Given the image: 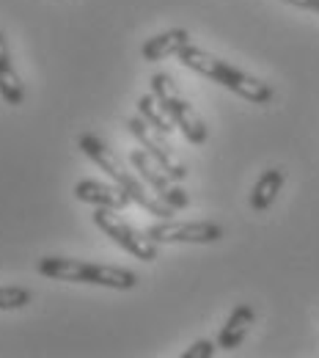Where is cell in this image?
I'll use <instances>...</instances> for the list:
<instances>
[{"label": "cell", "instance_id": "5bb4252c", "mask_svg": "<svg viewBox=\"0 0 319 358\" xmlns=\"http://www.w3.org/2000/svg\"><path fill=\"white\" fill-rule=\"evenodd\" d=\"M138 113H140V119H146L154 130H160V133H165V135H171L174 127H177V122L171 119V113L160 105V99H157L154 94H143V96L138 99Z\"/></svg>", "mask_w": 319, "mask_h": 358}, {"label": "cell", "instance_id": "2e32d148", "mask_svg": "<svg viewBox=\"0 0 319 358\" xmlns=\"http://www.w3.org/2000/svg\"><path fill=\"white\" fill-rule=\"evenodd\" d=\"M215 342H209V339H198V342H193L187 350H184L182 358H212L215 356Z\"/></svg>", "mask_w": 319, "mask_h": 358}, {"label": "cell", "instance_id": "6da1fadb", "mask_svg": "<svg viewBox=\"0 0 319 358\" xmlns=\"http://www.w3.org/2000/svg\"><path fill=\"white\" fill-rule=\"evenodd\" d=\"M77 146L83 149V155L94 160L107 177L113 179L130 199H133V204H138L140 210H146L149 215H157V218H174V207L168 204V201H163L157 193H151V187L146 185V182H140V179L124 166V160L99 138V135L94 133H83L77 138Z\"/></svg>", "mask_w": 319, "mask_h": 358}, {"label": "cell", "instance_id": "4fadbf2b", "mask_svg": "<svg viewBox=\"0 0 319 358\" xmlns=\"http://www.w3.org/2000/svg\"><path fill=\"white\" fill-rule=\"evenodd\" d=\"M283 182H286V174L281 169H267L259 177V182L253 185V190H251V207L256 213L270 210L275 204V199H278V193H281V187H283Z\"/></svg>", "mask_w": 319, "mask_h": 358}, {"label": "cell", "instance_id": "3957f363", "mask_svg": "<svg viewBox=\"0 0 319 358\" xmlns=\"http://www.w3.org/2000/svg\"><path fill=\"white\" fill-rule=\"evenodd\" d=\"M36 270L55 278V281H72V284H96L107 289H133L138 284V275L127 268L116 265H96V262H83V259H66V257H45L39 259Z\"/></svg>", "mask_w": 319, "mask_h": 358}, {"label": "cell", "instance_id": "9c48e42d", "mask_svg": "<svg viewBox=\"0 0 319 358\" xmlns=\"http://www.w3.org/2000/svg\"><path fill=\"white\" fill-rule=\"evenodd\" d=\"M75 199L83 204H96V207H107V210H119V213L127 204H133V199L119 185H105L96 179H80L75 185Z\"/></svg>", "mask_w": 319, "mask_h": 358}, {"label": "cell", "instance_id": "7c38bea8", "mask_svg": "<svg viewBox=\"0 0 319 358\" xmlns=\"http://www.w3.org/2000/svg\"><path fill=\"white\" fill-rule=\"evenodd\" d=\"M0 96L11 108H20L25 102V86H22V80H20V75L11 64V52H8L3 34H0Z\"/></svg>", "mask_w": 319, "mask_h": 358}, {"label": "cell", "instance_id": "8fae6325", "mask_svg": "<svg viewBox=\"0 0 319 358\" xmlns=\"http://www.w3.org/2000/svg\"><path fill=\"white\" fill-rule=\"evenodd\" d=\"M253 320H256V312H253V306H248V303H239L234 312L228 314L226 325L221 328V336H218V348H223V350H237V348L245 342V336H248V331H251Z\"/></svg>", "mask_w": 319, "mask_h": 358}, {"label": "cell", "instance_id": "277c9868", "mask_svg": "<svg viewBox=\"0 0 319 358\" xmlns=\"http://www.w3.org/2000/svg\"><path fill=\"white\" fill-rule=\"evenodd\" d=\"M151 94L160 99V105L171 113V119L177 122V127L182 130V135L190 143H204L209 138V130L201 119V113L193 108V102L184 96L179 86L171 80V75L165 72H157L151 78Z\"/></svg>", "mask_w": 319, "mask_h": 358}, {"label": "cell", "instance_id": "52a82bcc", "mask_svg": "<svg viewBox=\"0 0 319 358\" xmlns=\"http://www.w3.org/2000/svg\"><path fill=\"white\" fill-rule=\"evenodd\" d=\"M146 234L160 245V243H190V245H209L223 237V226L215 221H174L163 218L160 224L149 226Z\"/></svg>", "mask_w": 319, "mask_h": 358}, {"label": "cell", "instance_id": "ba28073f", "mask_svg": "<svg viewBox=\"0 0 319 358\" xmlns=\"http://www.w3.org/2000/svg\"><path fill=\"white\" fill-rule=\"evenodd\" d=\"M130 163H133V169H135L138 174L143 177V182L163 199V201H168L174 210H184V207H190V196L184 193L182 187H177L174 185V179L168 177L163 169H160V163L146 152V149H135L133 155H130Z\"/></svg>", "mask_w": 319, "mask_h": 358}, {"label": "cell", "instance_id": "30bf717a", "mask_svg": "<svg viewBox=\"0 0 319 358\" xmlns=\"http://www.w3.org/2000/svg\"><path fill=\"white\" fill-rule=\"evenodd\" d=\"M190 42L193 39H190L187 28H171V31H163V34L151 36L146 45L140 47V52H143L146 61H163L168 55H179Z\"/></svg>", "mask_w": 319, "mask_h": 358}, {"label": "cell", "instance_id": "8992f818", "mask_svg": "<svg viewBox=\"0 0 319 358\" xmlns=\"http://www.w3.org/2000/svg\"><path fill=\"white\" fill-rule=\"evenodd\" d=\"M127 130L135 135L138 143L160 163V169L168 174V177L174 179V182H182L187 177V166H184V160L174 152V146H171V141H168V135L160 133V130H154L146 119H130L127 122Z\"/></svg>", "mask_w": 319, "mask_h": 358}, {"label": "cell", "instance_id": "e0dca14e", "mask_svg": "<svg viewBox=\"0 0 319 358\" xmlns=\"http://www.w3.org/2000/svg\"><path fill=\"white\" fill-rule=\"evenodd\" d=\"M289 6H297V8H306V11H317L319 14V0H283Z\"/></svg>", "mask_w": 319, "mask_h": 358}, {"label": "cell", "instance_id": "9a60e30c", "mask_svg": "<svg viewBox=\"0 0 319 358\" xmlns=\"http://www.w3.org/2000/svg\"><path fill=\"white\" fill-rule=\"evenodd\" d=\"M34 301L31 289L25 287H0V312H14V309H22Z\"/></svg>", "mask_w": 319, "mask_h": 358}, {"label": "cell", "instance_id": "5b68a950", "mask_svg": "<svg viewBox=\"0 0 319 358\" xmlns=\"http://www.w3.org/2000/svg\"><path fill=\"white\" fill-rule=\"evenodd\" d=\"M94 224L99 226L119 248H124L127 254H133L140 262H154V259H157V243H154L146 231H138L133 224H127V221L119 215V210L96 207Z\"/></svg>", "mask_w": 319, "mask_h": 358}, {"label": "cell", "instance_id": "7a4b0ae2", "mask_svg": "<svg viewBox=\"0 0 319 358\" xmlns=\"http://www.w3.org/2000/svg\"><path fill=\"white\" fill-rule=\"evenodd\" d=\"M179 61H182L187 69L209 78L212 83L223 86L231 94H237V96H242V99H248L253 105H270L275 99V89L270 83H265V80H259V78H253V75L231 66L228 61L212 55V52H207V50H201V47H195L193 42L179 52Z\"/></svg>", "mask_w": 319, "mask_h": 358}]
</instances>
